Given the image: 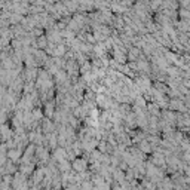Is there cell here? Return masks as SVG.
<instances>
[{
	"instance_id": "10",
	"label": "cell",
	"mask_w": 190,
	"mask_h": 190,
	"mask_svg": "<svg viewBox=\"0 0 190 190\" xmlns=\"http://www.w3.org/2000/svg\"><path fill=\"white\" fill-rule=\"evenodd\" d=\"M174 190H184L183 187H177V189H174Z\"/></svg>"
},
{
	"instance_id": "6",
	"label": "cell",
	"mask_w": 190,
	"mask_h": 190,
	"mask_svg": "<svg viewBox=\"0 0 190 190\" xmlns=\"http://www.w3.org/2000/svg\"><path fill=\"white\" fill-rule=\"evenodd\" d=\"M9 158H11L12 160H16V159L20 158V153H18V152H11V153H9Z\"/></svg>"
},
{
	"instance_id": "11",
	"label": "cell",
	"mask_w": 190,
	"mask_h": 190,
	"mask_svg": "<svg viewBox=\"0 0 190 190\" xmlns=\"http://www.w3.org/2000/svg\"><path fill=\"white\" fill-rule=\"evenodd\" d=\"M30 190H39V189H36V187H33V189H30Z\"/></svg>"
},
{
	"instance_id": "3",
	"label": "cell",
	"mask_w": 190,
	"mask_h": 190,
	"mask_svg": "<svg viewBox=\"0 0 190 190\" xmlns=\"http://www.w3.org/2000/svg\"><path fill=\"white\" fill-rule=\"evenodd\" d=\"M82 190H94V184L89 183V181H85L82 184Z\"/></svg>"
},
{
	"instance_id": "8",
	"label": "cell",
	"mask_w": 190,
	"mask_h": 190,
	"mask_svg": "<svg viewBox=\"0 0 190 190\" xmlns=\"http://www.w3.org/2000/svg\"><path fill=\"white\" fill-rule=\"evenodd\" d=\"M11 181V177H5V183H9Z\"/></svg>"
},
{
	"instance_id": "9",
	"label": "cell",
	"mask_w": 190,
	"mask_h": 190,
	"mask_svg": "<svg viewBox=\"0 0 190 190\" xmlns=\"http://www.w3.org/2000/svg\"><path fill=\"white\" fill-rule=\"evenodd\" d=\"M18 190H28V189H27V187H25V186H24V184H22V186H21V187H20V189H18Z\"/></svg>"
},
{
	"instance_id": "1",
	"label": "cell",
	"mask_w": 190,
	"mask_h": 190,
	"mask_svg": "<svg viewBox=\"0 0 190 190\" xmlns=\"http://www.w3.org/2000/svg\"><path fill=\"white\" fill-rule=\"evenodd\" d=\"M85 168H86V162L85 160H74V169L76 171L82 172Z\"/></svg>"
},
{
	"instance_id": "4",
	"label": "cell",
	"mask_w": 190,
	"mask_h": 190,
	"mask_svg": "<svg viewBox=\"0 0 190 190\" xmlns=\"http://www.w3.org/2000/svg\"><path fill=\"white\" fill-rule=\"evenodd\" d=\"M115 178H116V181H119V183L120 184H123V174H122V172H115Z\"/></svg>"
},
{
	"instance_id": "2",
	"label": "cell",
	"mask_w": 190,
	"mask_h": 190,
	"mask_svg": "<svg viewBox=\"0 0 190 190\" xmlns=\"http://www.w3.org/2000/svg\"><path fill=\"white\" fill-rule=\"evenodd\" d=\"M43 172H45L43 169H39V171H37V174L34 175V183H40V180H42V177H43Z\"/></svg>"
},
{
	"instance_id": "5",
	"label": "cell",
	"mask_w": 190,
	"mask_h": 190,
	"mask_svg": "<svg viewBox=\"0 0 190 190\" xmlns=\"http://www.w3.org/2000/svg\"><path fill=\"white\" fill-rule=\"evenodd\" d=\"M94 184L95 186H102V184H104V180H102L101 177H95L94 178Z\"/></svg>"
},
{
	"instance_id": "7",
	"label": "cell",
	"mask_w": 190,
	"mask_h": 190,
	"mask_svg": "<svg viewBox=\"0 0 190 190\" xmlns=\"http://www.w3.org/2000/svg\"><path fill=\"white\" fill-rule=\"evenodd\" d=\"M21 171L24 172V174H28V172H31V171H33V168H31V166H25V168L22 166V168H21Z\"/></svg>"
}]
</instances>
